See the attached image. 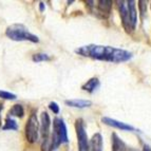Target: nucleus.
Masks as SVG:
<instances>
[{"label":"nucleus","mask_w":151,"mask_h":151,"mask_svg":"<svg viewBox=\"0 0 151 151\" xmlns=\"http://www.w3.org/2000/svg\"><path fill=\"white\" fill-rule=\"evenodd\" d=\"M49 108L53 111V113H55V114L59 113V107H58V105L55 101H51V103L49 104Z\"/></svg>","instance_id":"20"},{"label":"nucleus","mask_w":151,"mask_h":151,"mask_svg":"<svg viewBox=\"0 0 151 151\" xmlns=\"http://www.w3.org/2000/svg\"><path fill=\"white\" fill-rule=\"evenodd\" d=\"M39 10H40V12H43V11H45V3L43 2L39 3Z\"/></svg>","instance_id":"21"},{"label":"nucleus","mask_w":151,"mask_h":151,"mask_svg":"<svg viewBox=\"0 0 151 151\" xmlns=\"http://www.w3.org/2000/svg\"><path fill=\"white\" fill-rule=\"evenodd\" d=\"M75 53L83 57H89L92 59L108 63H126L132 58V53L124 49L114 48L110 45H87L75 50Z\"/></svg>","instance_id":"1"},{"label":"nucleus","mask_w":151,"mask_h":151,"mask_svg":"<svg viewBox=\"0 0 151 151\" xmlns=\"http://www.w3.org/2000/svg\"><path fill=\"white\" fill-rule=\"evenodd\" d=\"M97 14L101 15V18H107L111 13L112 9V1L110 0H101L97 1Z\"/></svg>","instance_id":"9"},{"label":"nucleus","mask_w":151,"mask_h":151,"mask_svg":"<svg viewBox=\"0 0 151 151\" xmlns=\"http://www.w3.org/2000/svg\"><path fill=\"white\" fill-rule=\"evenodd\" d=\"M75 130L77 135L78 151H89V139L88 134L85 129V124L81 119L75 122Z\"/></svg>","instance_id":"5"},{"label":"nucleus","mask_w":151,"mask_h":151,"mask_svg":"<svg viewBox=\"0 0 151 151\" xmlns=\"http://www.w3.org/2000/svg\"><path fill=\"white\" fill-rule=\"evenodd\" d=\"M50 126L51 119L50 116L47 112L43 111L41 113V126H40V133L42 142H47L50 139Z\"/></svg>","instance_id":"8"},{"label":"nucleus","mask_w":151,"mask_h":151,"mask_svg":"<svg viewBox=\"0 0 151 151\" xmlns=\"http://www.w3.org/2000/svg\"><path fill=\"white\" fill-rule=\"evenodd\" d=\"M142 151H151V148L148 146V145H144L143 150H142Z\"/></svg>","instance_id":"22"},{"label":"nucleus","mask_w":151,"mask_h":151,"mask_svg":"<svg viewBox=\"0 0 151 151\" xmlns=\"http://www.w3.org/2000/svg\"><path fill=\"white\" fill-rule=\"evenodd\" d=\"M38 129H39V124H38L37 116L35 112H32L25 125V137L29 143L33 144L37 142Z\"/></svg>","instance_id":"4"},{"label":"nucleus","mask_w":151,"mask_h":151,"mask_svg":"<svg viewBox=\"0 0 151 151\" xmlns=\"http://www.w3.org/2000/svg\"><path fill=\"white\" fill-rule=\"evenodd\" d=\"M65 104L69 107H73V108H87L92 105V101H88V99H68L65 101Z\"/></svg>","instance_id":"12"},{"label":"nucleus","mask_w":151,"mask_h":151,"mask_svg":"<svg viewBox=\"0 0 151 151\" xmlns=\"http://www.w3.org/2000/svg\"><path fill=\"white\" fill-rule=\"evenodd\" d=\"M51 143L53 146V150L57 149L61 144H65L69 142L68 133H67V127L61 119H54L53 121V133L50 136Z\"/></svg>","instance_id":"3"},{"label":"nucleus","mask_w":151,"mask_h":151,"mask_svg":"<svg viewBox=\"0 0 151 151\" xmlns=\"http://www.w3.org/2000/svg\"><path fill=\"white\" fill-rule=\"evenodd\" d=\"M33 60L36 61V63L50 60V56H49L48 54H45V53H38V54H35V55L33 56Z\"/></svg>","instance_id":"17"},{"label":"nucleus","mask_w":151,"mask_h":151,"mask_svg":"<svg viewBox=\"0 0 151 151\" xmlns=\"http://www.w3.org/2000/svg\"><path fill=\"white\" fill-rule=\"evenodd\" d=\"M0 97L4 98V99H16L17 96L15 94L11 93V92H6V91L0 90Z\"/></svg>","instance_id":"18"},{"label":"nucleus","mask_w":151,"mask_h":151,"mask_svg":"<svg viewBox=\"0 0 151 151\" xmlns=\"http://www.w3.org/2000/svg\"><path fill=\"white\" fill-rule=\"evenodd\" d=\"M117 6H119V16H121L122 23H123L124 29L126 30L127 33L132 32L131 29V22H130V16H129V9H128V2L127 1H117Z\"/></svg>","instance_id":"6"},{"label":"nucleus","mask_w":151,"mask_h":151,"mask_svg":"<svg viewBox=\"0 0 151 151\" xmlns=\"http://www.w3.org/2000/svg\"><path fill=\"white\" fill-rule=\"evenodd\" d=\"M139 12H141L142 17H144L145 13L147 12V2L146 1H139Z\"/></svg>","instance_id":"19"},{"label":"nucleus","mask_w":151,"mask_h":151,"mask_svg":"<svg viewBox=\"0 0 151 151\" xmlns=\"http://www.w3.org/2000/svg\"><path fill=\"white\" fill-rule=\"evenodd\" d=\"M104 141L101 133H95L89 143V151H103Z\"/></svg>","instance_id":"10"},{"label":"nucleus","mask_w":151,"mask_h":151,"mask_svg":"<svg viewBox=\"0 0 151 151\" xmlns=\"http://www.w3.org/2000/svg\"><path fill=\"white\" fill-rule=\"evenodd\" d=\"M5 35L10 39L15 41L28 40L31 42H38L39 41V38L29 32L28 29L22 24H12L8 27V29L5 31Z\"/></svg>","instance_id":"2"},{"label":"nucleus","mask_w":151,"mask_h":151,"mask_svg":"<svg viewBox=\"0 0 151 151\" xmlns=\"http://www.w3.org/2000/svg\"><path fill=\"white\" fill-rule=\"evenodd\" d=\"M101 122H103L105 125L110 127H113V128L119 129L122 131H135L136 129L133 126H131L129 124L123 123V122H119L117 119H111V117H101Z\"/></svg>","instance_id":"7"},{"label":"nucleus","mask_w":151,"mask_h":151,"mask_svg":"<svg viewBox=\"0 0 151 151\" xmlns=\"http://www.w3.org/2000/svg\"><path fill=\"white\" fill-rule=\"evenodd\" d=\"M1 110H2V105H0V113H1ZM0 126H1V117H0Z\"/></svg>","instance_id":"23"},{"label":"nucleus","mask_w":151,"mask_h":151,"mask_svg":"<svg viewBox=\"0 0 151 151\" xmlns=\"http://www.w3.org/2000/svg\"><path fill=\"white\" fill-rule=\"evenodd\" d=\"M9 114L12 116H17V117H22L23 114H24V110H23L22 106L21 105H14L12 107V109H10L9 111Z\"/></svg>","instance_id":"15"},{"label":"nucleus","mask_w":151,"mask_h":151,"mask_svg":"<svg viewBox=\"0 0 151 151\" xmlns=\"http://www.w3.org/2000/svg\"><path fill=\"white\" fill-rule=\"evenodd\" d=\"M112 151H126V144L124 143L123 139L119 137L116 133H112Z\"/></svg>","instance_id":"13"},{"label":"nucleus","mask_w":151,"mask_h":151,"mask_svg":"<svg viewBox=\"0 0 151 151\" xmlns=\"http://www.w3.org/2000/svg\"><path fill=\"white\" fill-rule=\"evenodd\" d=\"M98 87H99V81H98V78L92 77V78H90L85 85H83L81 89L85 91H88V92H90V93H93Z\"/></svg>","instance_id":"14"},{"label":"nucleus","mask_w":151,"mask_h":151,"mask_svg":"<svg viewBox=\"0 0 151 151\" xmlns=\"http://www.w3.org/2000/svg\"><path fill=\"white\" fill-rule=\"evenodd\" d=\"M2 129L3 130H17L18 125L14 119L8 117V119H5V124H4V126L2 127Z\"/></svg>","instance_id":"16"},{"label":"nucleus","mask_w":151,"mask_h":151,"mask_svg":"<svg viewBox=\"0 0 151 151\" xmlns=\"http://www.w3.org/2000/svg\"><path fill=\"white\" fill-rule=\"evenodd\" d=\"M128 2V9H129V16H130V22H131V29L132 31L135 30L136 23H137V11H136L135 1L129 0Z\"/></svg>","instance_id":"11"}]
</instances>
